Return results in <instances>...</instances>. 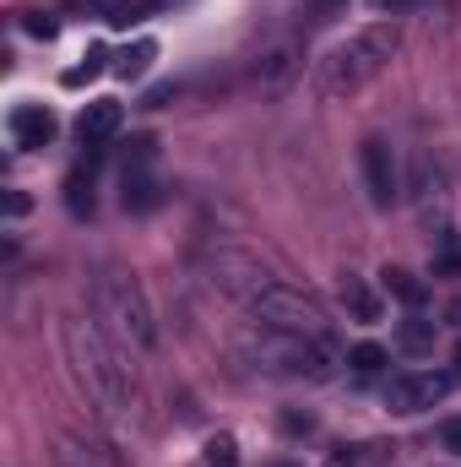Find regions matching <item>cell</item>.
Here are the masks:
<instances>
[{
    "label": "cell",
    "mask_w": 461,
    "mask_h": 467,
    "mask_svg": "<svg viewBox=\"0 0 461 467\" xmlns=\"http://www.w3.org/2000/svg\"><path fill=\"white\" fill-rule=\"evenodd\" d=\"M66 353H71L77 380H82L87 397L98 402V413H104V419H125V413H130V397H136V380H130L125 353L104 337V327L87 321V316H71V321H66Z\"/></svg>",
    "instance_id": "cell-1"
},
{
    "label": "cell",
    "mask_w": 461,
    "mask_h": 467,
    "mask_svg": "<svg viewBox=\"0 0 461 467\" xmlns=\"http://www.w3.org/2000/svg\"><path fill=\"white\" fill-rule=\"evenodd\" d=\"M239 364H250L255 375L271 380H326L337 369V343L332 337H299V332H271L261 321H250L233 337Z\"/></svg>",
    "instance_id": "cell-2"
},
{
    "label": "cell",
    "mask_w": 461,
    "mask_h": 467,
    "mask_svg": "<svg viewBox=\"0 0 461 467\" xmlns=\"http://www.w3.org/2000/svg\"><path fill=\"white\" fill-rule=\"evenodd\" d=\"M396 49H402V27L396 22H369V27H358L353 38H343L326 60H321V93L326 99H353V93H364L391 60H396Z\"/></svg>",
    "instance_id": "cell-3"
},
{
    "label": "cell",
    "mask_w": 461,
    "mask_h": 467,
    "mask_svg": "<svg viewBox=\"0 0 461 467\" xmlns=\"http://www.w3.org/2000/svg\"><path fill=\"white\" fill-rule=\"evenodd\" d=\"M93 305H98V321L115 327V337L125 348H152V343H158V321H152V305H147L136 272H125V266H98V277H93Z\"/></svg>",
    "instance_id": "cell-4"
},
{
    "label": "cell",
    "mask_w": 461,
    "mask_h": 467,
    "mask_svg": "<svg viewBox=\"0 0 461 467\" xmlns=\"http://www.w3.org/2000/svg\"><path fill=\"white\" fill-rule=\"evenodd\" d=\"M250 316L261 321V327H271V332H299V337H332V321H326V310L310 299V294H299V288H288V283H266L255 299H250Z\"/></svg>",
    "instance_id": "cell-5"
},
{
    "label": "cell",
    "mask_w": 461,
    "mask_h": 467,
    "mask_svg": "<svg viewBox=\"0 0 461 467\" xmlns=\"http://www.w3.org/2000/svg\"><path fill=\"white\" fill-rule=\"evenodd\" d=\"M451 386H456V375H446V369H402L385 386V408L396 419H413V413H429L435 402H446Z\"/></svg>",
    "instance_id": "cell-6"
},
{
    "label": "cell",
    "mask_w": 461,
    "mask_h": 467,
    "mask_svg": "<svg viewBox=\"0 0 461 467\" xmlns=\"http://www.w3.org/2000/svg\"><path fill=\"white\" fill-rule=\"evenodd\" d=\"M358 169H364V185H369V202H374V207H396V202H402V163H396L391 141L369 136V141L358 147Z\"/></svg>",
    "instance_id": "cell-7"
},
{
    "label": "cell",
    "mask_w": 461,
    "mask_h": 467,
    "mask_svg": "<svg viewBox=\"0 0 461 467\" xmlns=\"http://www.w3.org/2000/svg\"><path fill=\"white\" fill-rule=\"evenodd\" d=\"M207 272H212V283H218L223 294H239L244 305H250V299L271 283V277H266V266H261L255 255L229 250V244H223V250H207Z\"/></svg>",
    "instance_id": "cell-8"
},
{
    "label": "cell",
    "mask_w": 461,
    "mask_h": 467,
    "mask_svg": "<svg viewBox=\"0 0 461 467\" xmlns=\"http://www.w3.org/2000/svg\"><path fill=\"white\" fill-rule=\"evenodd\" d=\"M299 44L293 38H277V44H266L255 60H250V82H255V93H266V99H277V93H288L293 88V77H299Z\"/></svg>",
    "instance_id": "cell-9"
},
{
    "label": "cell",
    "mask_w": 461,
    "mask_h": 467,
    "mask_svg": "<svg viewBox=\"0 0 461 467\" xmlns=\"http://www.w3.org/2000/svg\"><path fill=\"white\" fill-rule=\"evenodd\" d=\"M5 130H11L16 147H49L55 130H60V119L49 115L44 104H16V109L5 115Z\"/></svg>",
    "instance_id": "cell-10"
},
{
    "label": "cell",
    "mask_w": 461,
    "mask_h": 467,
    "mask_svg": "<svg viewBox=\"0 0 461 467\" xmlns=\"http://www.w3.org/2000/svg\"><path fill=\"white\" fill-rule=\"evenodd\" d=\"M119 125H125V109H119L115 99H93L82 109V119H77V136H82V147H104Z\"/></svg>",
    "instance_id": "cell-11"
},
{
    "label": "cell",
    "mask_w": 461,
    "mask_h": 467,
    "mask_svg": "<svg viewBox=\"0 0 461 467\" xmlns=\"http://www.w3.org/2000/svg\"><path fill=\"white\" fill-rule=\"evenodd\" d=\"M119 202H125V213H152L158 207L152 169H119Z\"/></svg>",
    "instance_id": "cell-12"
},
{
    "label": "cell",
    "mask_w": 461,
    "mask_h": 467,
    "mask_svg": "<svg viewBox=\"0 0 461 467\" xmlns=\"http://www.w3.org/2000/svg\"><path fill=\"white\" fill-rule=\"evenodd\" d=\"M152 60H158V44H152V38H136V44H125V49L115 55V77L136 82V77L152 71Z\"/></svg>",
    "instance_id": "cell-13"
},
{
    "label": "cell",
    "mask_w": 461,
    "mask_h": 467,
    "mask_svg": "<svg viewBox=\"0 0 461 467\" xmlns=\"http://www.w3.org/2000/svg\"><path fill=\"white\" fill-rule=\"evenodd\" d=\"M396 348L402 353H429L435 348V321H424V316L396 321Z\"/></svg>",
    "instance_id": "cell-14"
},
{
    "label": "cell",
    "mask_w": 461,
    "mask_h": 467,
    "mask_svg": "<svg viewBox=\"0 0 461 467\" xmlns=\"http://www.w3.org/2000/svg\"><path fill=\"white\" fill-rule=\"evenodd\" d=\"M163 11V0H115L109 11H104V22L109 27H136V22H147V16H158Z\"/></svg>",
    "instance_id": "cell-15"
},
{
    "label": "cell",
    "mask_w": 461,
    "mask_h": 467,
    "mask_svg": "<svg viewBox=\"0 0 461 467\" xmlns=\"http://www.w3.org/2000/svg\"><path fill=\"white\" fill-rule=\"evenodd\" d=\"M343 305L353 310V321H380V299L358 277H343Z\"/></svg>",
    "instance_id": "cell-16"
},
{
    "label": "cell",
    "mask_w": 461,
    "mask_h": 467,
    "mask_svg": "<svg viewBox=\"0 0 461 467\" xmlns=\"http://www.w3.org/2000/svg\"><path fill=\"white\" fill-rule=\"evenodd\" d=\"M109 60H115V55H109L104 44H93V49H87V60H82L77 71H66V88H82V82H93V77H104V71H115Z\"/></svg>",
    "instance_id": "cell-17"
},
{
    "label": "cell",
    "mask_w": 461,
    "mask_h": 467,
    "mask_svg": "<svg viewBox=\"0 0 461 467\" xmlns=\"http://www.w3.org/2000/svg\"><path fill=\"white\" fill-rule=\"evenodd\" d=\"M66 207H71L77 218L93 213V169H77V174L66 180Z\"/></svg>",
    "instance_id": "cell-18"
},
{
    "label": "cell",
    "mask_w": 461,
    "mask_h": 467,
    "mask_svg": "<svg viewBox=\"0 0 461 467\" xmlns=\"http://www.w3.org/2000/svg\"><path fill=\"white\" fill-rule=\"evenodd\" d=\"M385 288H391L407 310H418V305H424V283H418L413 272H402V266H391V272H385Z\"/></svg>",
    "instance_id": "cell-19"
},
{
    "label": "cell",
    "mask_w": 461,
    "mask_h": 467,
    "mask_svg": "<svg viewBox=\"0 0 461 467\" xmlns=\"http://www.w3.org/2000/svg\"><path fill=\"white\" fill-rule=\"evenodd\" d=\"M152 163H158V136H130L119 169H152Z\"/></svg>",
    "instance_id": "cell-20"
},
{
    "label": "cell",
    "mask_w": 461,
    "mask_h": 467,
    "mask_svg": "<svg viewBox=\"0 0 461 467\" xmlns=\"http://www.w3.org/2000/svg\"><path fill=\"white\" fill-rule=\"evenodd\" d=\"M347 364H353L358 375H380V369H385V348H380V343H358V348H347Z\"/></svg>",
    "instance_id": "cell-21"
},
{
    "label": "cell",
    "mask_w": 461,
    "mask_h": 467,
    "mask_svg": "<svg viewBox=\"0 0 461 467\" xmlns=\"http://www.w3.org/2000/svg\"><path fill=\"white\" fill-rule=\"evenodd\" d=\"M380 457H385V446H343L332 457V467H374Z\"/></svg>",
    "instance_id": "cell-22"
},
{
    "label": "cell",
    "mask_w": 461,
    "mask_h": 467,
    "mask_svg": "<svg viewBox=\"0 0 461 467\" xmlns=\"http://www.w3.org/2000/svg\"><path fill=\"white\" fill-rule=\"evenodd\" d=\"M207 467H239V446H233L229 435H218V441L207 446Z\"/></svg>",
    "instance_id": "cell-23"
},
{
    "label": "cell",
    "mask_w": 461,
    "mask_h": 467,
    "mask_svg": "<svg viewBox=\"0 0 461 467\" xmlns=\"http://www.w3.org/2000/svg\"><path fill=\"white\" fill-rule=\"evenodd\" d=\"M22 33H33V38H55V16H38V11H22Z\"/></svg>",
    "instance_id": "cell-24"
},
{
    "label": "cell",
    "mask_w": 461,
    "mask_h": 467,
    "mask_svg": "<svg viewBox=\"0 0 461 467\" xmlns=\"http://www.w3.org/2000/svg\"><path fill=\"white\" fill-rule=\"evenodd\" d=\"M343 5L347 0H304V16H310V22H332Z\"/></svg>",
    "instance_id": "cell-25"
},
{
    "label": "cell",
    "mask_w": 461,
    "mask_h": 467,
    "mask_svg": "<svg viewBox=\"0 0 461 467\" xmlns=\"http://www.w3.org/2000/svg\"><path fill=\"white\" fill-rule=\"evenodd\" d=\"M429 0H374V11L380 16H407V11H424Z\"/></svg>",
    "instance_id": "cell-26"
},
{
    "label": "cell",
    "mask_w": 461,
    "mask_h": 467,
    "mask_svg": "<svg viewBox=\"0 0 461 467\" xmlns=\"http://www.w3.org/2000/svg\"><path fill=\"white\" fill-rule=\"evenodd\" d=\"M440 446L461 457V419H446V424H440Z\"/></svg>",
    "instance_id": "cell-27"
},
{
    "label": "cell",
    "mask_w": 461,
    "mask_h": 467,
    "mask_svg": "<svg viewBox=\"0 0 461 467\" xmlns=\"http://www.w3.org/2000/svg\"><path fill=\"white\" fill-rule=\"evenodd\" d=\"M169 99H174V82H163V88H152V93H147V109H163Z\"/></svg>",
    "instance_id": "cell-28"
},
{
    "label": "cell",
    "mask_w": 461,
    "mask_h": 467,
    "mask_svg": "<svg viewBox=\"0 0 461 467\" xmlns=\"http://www.w3.org/2000/svg\"><path fill=\"white\" fill-rule=\"evenodd\" d=\"M5 213H11V218H22V213H27V196H22V191H11V196H5Z\"/></svg>",
    "instance_id": "cell-29"
},
{
    "label": "cell",
    "mask_w": 461,
    "mask_h": 467,
    "mask_svg": "<svg viewBox=\"0 0 461 467\" xmlns=\"http://www.w3.org/2000/svg\"><path fill=\"white\" fill-rule=\"evenodd\" d=\"M451 321H461V299H456V305H451Z\"/></svg>",
    "instance_id": "cell-30"
},
{
    "label": "cell",
    "mask_w": 461,
    "mask_h": 467,
    "mask_svg": "<svg viewBox=\"0 0 461 467\" xmlns=\"http://www.w3.org/2000/svg\"><path fill=\"white\" fill-rule=\"evenodd\" d=\"M266 467H299V462H266Z\"/></svg>",
    "instance_id": "cell-31"
}]
</instances>
